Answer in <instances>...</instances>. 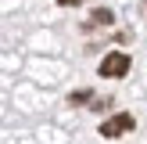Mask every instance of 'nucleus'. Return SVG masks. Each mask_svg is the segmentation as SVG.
<instances>
[{
	"label": "nucleus",
	"instance_id": "nucleus-1",
	"mask_svg": "<svg viewBox=\"0 0 147 144\" xmlns=\"http://www.w3.org/2000/svg\"><path fill=\"white\" fill-rule=\"evenodd\" d=\"M126 72H129V54H122V50L104 54V61H100V76L104 79H122Z\"/></svg>",
	"mask_w": 147,
	"mask_h": 144
},
{
	"label": "nucleus",
	"instance_id": "nucleus-2",
	"mask_svg": "<svg viewBox=\"0 0 147 144\" xmlns=\"http://www.w3.org/2000/svg\"><path fill=\"white\" fill-rule=\"evenodd\" d=\"M129 130H133V115L129 112H119V115H111V119L100 122V133L104 137H122V133H129Z\"/></svg>",
	"mask_w": 147,
	"mask_h": 144
},
{
	"label": "nucleus",
	"instance_id": "nucleus-3",
	"mask_svg": "<svg viewBox=\"0 0 147 144\" xmlns=\"http://www.w3.org/2000/svg\"><path fill=\"white\" fill-rule=\"evenodd\" d=\"M93 22H97V25H111V11H108V7H97V11H93Z\"/></svg>",
	"mask_w": 147,
	"mask_h": 144
},
{
	"label": "nucleus",
	"instance_id": "nucleus-4",
	"mask_svg": "<svg viewBox=\"0 0 147 144\" xmlns=\"http://www.w3.org/2000/svg\"><path fill=\"white\" fill-rule=\"evenodd\" d=\"M90 97H93V94H90V90H76V94H72V97H68V101H72V105H79V101H90Z\"/></svg>",
	"mask_w": 147,
	"mask_h": 144
},
{
	"label": "nucleus",
	"instance_id": "nucleus-5",
	"mask_svg": "<svg viewBox=\"0 0 147 144\" xmlns=\"http://www.w3.org/2000/svg\"><path fill=\"white\" fill-rule=\"evenodd\" d=\"M57 4H65V7H72V4H79V0H57Z\"/></svg>",
	"mask_w": 147,
	"mask_h": 144
}]
</instances>
